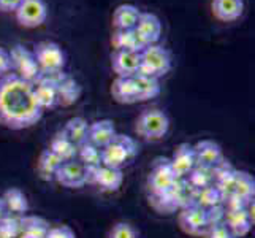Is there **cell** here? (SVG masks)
Wrapping results in <instances>:
<instances>
[{
	"label": "cell",
	"mask_w": 255,
	"mask_h": 238,
	"mask_svg": "<svg viewBox=\"0 0 255 238\" xmlns=\"http://www.w3.org/2000/svg\"><path fill=\"white\" fill-rule=\"evenodd\" d=\"M170 164H171V169L174 170L178 178H186V176L195 169V165H197L193 145L181 143V145L176 146L174 153L170 159Z\"/></svg>",
	"instance_id": "16"
},
{
	"label": "cell",
	"mask_w": 255,
	"mask_h": 238,
	"mask_svg": "<svg viewBox=\"0 0 255 238\" xmlns=\"http://www.w3.org/2000/svg\"><path fill=\"white\" fill-rule=\"evenodd\" d=\"M141 10L133 3H122L113 13L114 29H135Z\"/></svg>",
	"instance_id": "23"
},
{
	"label": "cell",
	"mask_w": 255,
	"mask_h": 238,
	"mask_svg": "<svg viewBox=\"0 0 255 238\" xmlns=\"http://www.w3.org/2000/svg\"><path fill=\"white\" fill-rule=\"evenodd\" d=\"M149 204L151 207L160 215H171L178 210V202L174 200L171 196V192H165V194H155V196H149Z\"/></svg>",
	"instance_id": "33"
},
{
	"label": "cell",
	"mask_w": 255,
	"mask_h": 238,
	"mask_svg": "<svg viewBox=\"0 0 255 238\" xmlns=\"http://www.w3.org/2000/svg\"><path fill=\"white\" fill-rule=\"evenodd\" d=\"M2 200L5 204L6 213L10 216L21 218L24 215H27L29 211V200L25 197V194L17 189V188H10L3 192Z\"/></svg>",
	"instance_id": "22"
},
{
	"label": "cell",
	"mask_w": 255,
	"mask_h": 238,
	"mask_svg": "<svg viewBox=\"0 0 255 238\" xmlns=\"http://www.w3.org/2000/svg\"><path fill=\"white\" fill-rule=\"evenodd\" d=\"M222 204V196L219 189L214 184H209L206 188H201L195 191V200H193V205H198L200 208L208 210L211 207L221 205Z\"/></svg>",
	"instance_id": "31"
},
{
	"label": "cell",
	"mask_w": 255,
	"mask_h": 238,
	"mask_svg": "<svg viewBox=\"0 0 255 238\" xmlns=\"http://www.w3.org/2000/svg\"><path fill=\"white\" fill-rule=\"evenodd\" d=\"M19 227H21V235H25L29 238H46L51 226L41 216L24 215L19 218Z\"/></svg>",
	"instance_id": "26"
},
{
	"label": "cell",
	"mask_w": 255,
	"mask_h": 238,
	"mask_svg": "<svg viewBox=\"0 0 255 238\" xmlns=\"http://www.w3.org/2000/svg\"><path fill=\"white\" fill-rule=\"evenodd\" d=\"M111 68L121 78H131L139 70L138 51H114L111 56Z\"/></svg>",
	"instance_id": "17"
},
{
	"label": "cell",
	"mask_w": 255,
	"mask_h": 238,
	"mask_svg": "<svg viewBox=\"0 0 255 238\" xmlns=\"http://www.w3.org/2000/svg\"><path fill=\"white\" fill-rule=\"evenodd\" d=\"M19 235V218L6 215L3 219H0V238H17Z\"/></svg>",
	"instance_id": "35"
},
{
	"label": "cell",
	"mask_w": 255,
	"mask_h": 238,
	"mask_svg": "<svg viewBox=\"0 0 255 238\" xmlns=\"http://www.w3.org/2000/svg\"><path fill=\"white\" fill-rule=\"evenodd\" d=\"M46 238H76L73 229L70 226H54V227H49L48 235Z\"/></svg>",
	"instance_id": "39"
},
{
	"label": "cell",
	"mask_w": 255,
	"mask_h": 238,
	"mask_svg": "<svg viewBox=\"0 0 255 238\" xmlns=\"http://www.w3.org/2000/svg\"><path fill=\"white\" fill-rule=\"evenodd\" d=\"M178 226L181 231L190 237H203L209 227L206 211L198 205H187L178 213Z\"/></svg>",
	"instance_id": "10"
},
{
	"label": "cell",
	"mask_w": 255,
	"mask_h": 238,
	"mask_svg": "<svg viewBox=\"0 0 255 238\" xmlns=\"http://www.w3.org/2000/svg\"><path fill=\"white\" fill-rule=\"evenodd\" d=\"M131 78H133V84H135L138 102H146V100L155 99V97L159 95L160 91H162V86H160L159 79H157V78L141 75V73H136L135 76H131Z\"/></svg>",
	"instance_id": "25"
},
{
	"label": "cell",
	"mask_w": 255,
	"mask_h": 238,
	"mask_svg": "<svg viewBox=\"0 0 255 238\" xmlns=\"http://www.w3.org/2000/svg\"><path fill=\"white\" fill-rule=\"evenodd\" d=\"M179 178L176 176L174 170L171 169L170 159L159 157L151 167V172L147 175V191L149 196H155V194H165L168 192L173 184Z\"/></svg>",
	"instance_id": "6"
},
{
	"label": "cell",
	"mask_w": 255,
	"mask_h": 238,
	"mask_svg": "<svg viewBox=\"0 0 255 238\" xmlns=\"http://www.w3.org/2000/svg\"><path fill=\"white\" fill-rule=\"evenodd\" d=\"M54 180L62 184L64 188L68 189H80L87 184V169L80 162L73 159V161L62 162L56 172Z\"/></svg>",
	"instance_id": "11"
},
{
	"label": "cell",
	"mask_w": 255,
	"mask_h": 238,
	"mask_svg": "<svg viewBox=\"0 0 255 238\" xmlns=\"http://www.w3.org/2000/svg\"><path fill=\"white\" fill-rule=\"evenodd\" d=\"M78 161L84 167H99L102 165V149L99 146L92 145L91 142H86L78 146Z\"/></svg>",
	"instance_id": "32"
},
{
	"label": "cell",
	"mask_w": 255,
	"mask_h": 238,
	"mask_svg": "<svg viewBox=\"0 0 255 238\" xmlns=\"http://www.w3.org/2000/svg\"><path fill=\"white\" fill-rule=\"evenodd\" d=\"M255 194V180L248 172H235L233 176V194L232 196L240 197L244 202H249L254 199Z\"/></svg>",
	"instance_id": "28"
},
{
	"label": "cell",
	"mask_w": 255,
	"mask_h": 238,
	"mask_svg": "<svg viewBox=\"0 0 255 238\" xmlns=\"http://www.w3.org/2000/svg\"><path fill=\"white\" fill-rule=\"evenodd\" d=\"M111 95L114 102L121 105H133L138 103V97L135 91L133 78H121L116 76V79L111 84Z\"/></svg>",
	"instance_id": "21"
},
{
	"label": "cell",
	"mask_w": 255,
	"mask_h": 238,
	"mask_svg": "<svg viewBox=\"0 0 255 238\" xmlns=\"http://www.w3.org/2000/svg\"><path fill=\"white\" fill-rule=\"evenodd\" d=\"M17 238H29V237H25V235H19V237H17Z\"/></svg>",
	"instance_id": "43"
},
{
	"label": "cell",
	"mask_w": 255,
	"mask_h": 238,
	"mask_svg": "<svg viewBox=\"0 0 255 238\" xmlns=\"http://www.w3.org/2000/svg\"><path fill=\"white\" fill-rule=\"evenodd\" d=\"M16 22L24 29H37L45 24L48 6L45 0H22L14 11Z\"/></svg>",
	"instance_id": "8"
},
{
	"label": "cell",
	"mask_w": 255,
	"mask_h": 238,
	"mask_svg": "<svg viewBox=\"0 0 255 238\" xmlns=\"http://www.w3.org/2000/svg\"><path fill=\"white\" fill-rule=\"evenodd\" d=\"M111 45L114 51H138L139 52L144 48L133 29H114L111 35Z\"/></svg>",
	"instance_id": "24"
},
{
	"label": "cell",
	"mask_w": 255,
	"mask_h": 238,
	"mask_svg": "<svg viewBox=\"0 0 255 238\" xmlns=\"http://www.w3.org/2000/svg\"><path fill=\"white\" fill-rule=\"evenodd\" d=\"M170 130V118L162 110L151 108L139 113L135 121V132L144 142H159Z\"/></svg>",
	"instance_id": "3"
},
{
	"label": "cell",
	"mask_w": 255,
	"mask_h": 238,
	"mask_svg": "<svg viewBox=\"0 0 255 238\" xmlns=\"http://www.w3.org/2000/svg\"><path fill=\"white\" fill-rule=\"evenodd\" d=\"M186 181L193 189L198 191L201 188H206L209 184H213V173H211V169L195 165V169L186 176Z\"/></svg>",
	"instance_id": "34"
},
{
	"label": "cell",
	"mask_w": 255,
	"mask_h": 238,
	"mask_svg": "<svg viewBox=\"0 0 255 238\" xmlns=\"http://www.w3.org/2000/svg\"><path fill=\"white\" fill-rule=\"evenodd\" d=\"M224 224L228 227V231H230L236 238L246 237L251 232V229L254 226V207L251 210L249 204H248V205H246V208L230 210V211L225 210Z\"/></svg>",
	"instance_id": "14"
},
{
	"label": "cell",
	"mask_w": 255,
	"mask_h": 238,
	"mask_svg": "<svg viewBox=\"0 0 255 238\" xmlns=\"http://www.w3.org/2000/svg\"><path fill=\"white\" fill-rule=\"evenodd\" d=\"M43 113L30 83L14 73L0 78V126L10 130L29 129L41 119Z\"/></svg>",
	"instance_id": "1"
},
{
	"label": "cell",
	"mask_w": 255,
	"mask_h": 238,
	"mask_svg": "<svg viewBox=\"0 0 255 238\" xmlns=\"http://www.w3.org/2000/svg\"><path fill=\"white\" fill-rule=\"evenodd\" d=\"M33 56L37 59V64L41 75H54L64 72L67 64L65 51L57 45L56 41H40L33 48Z\"/></svg>",
	"instance_id": "5"
},
{
	"label": "cell",
	"mask_w": 255,
	"mask_h": 238,
	"mask_svg": "<svg viewBox=\"0 0 255 238\" xmlns=\"http://www.w3.org/2000/svg\"><path fill=\"white\" fill-rule=\"evenodd\" d=\"M211 11L217 21L221 22H233L240 19L244 11L243 0H213L211 2Z\"/></svg>",
	"instance_id": "19"
},
{
	"label": "cell",
	"mask_w": 255,
	"mask_h": 238,
	"mask_svg": "<svg viewBox=\"0 0 255 238\" xmlns=\"http://www.w3.org/2000/svg\"><path fill=\"white\" fill-rule=\"evenodd\" d=\"M87 184H94L102 192H116L124 183V173L119 169H111L107 165L86 167Z\"/></svg>",
	"instance_id": "9"
},
{
	"label": "cell",
	"mask_w": 255,
	"mask_h": 238,
	"mask_svg": "<svg viewBox=\"0 0 255 238\" xmlns=\"http://www.w3.org/2000/svg\"><path fill=\"white\" fill-rule=\"evenodd\" d=\"M8 52H10L11 70H14V75L30 84L33 81H37L41 73L37 64V59L33 56V51L22 45H16Z\"/></svg>",
	"instance_id": "7"
},
{
	"label": "cell",
	"mask_w": 255,
	"mask_h": 238,
	"mask_svg": "<svg viewBox=\"0 0 255 238\" xmlns=\"http://www.w3.org/2000/svg\"><path fill=\"white\" fill-rule=\"evenodd\" d=\"M138 143L128 135L116 134L111 142L102 148V165L119 169L128 165L138 156Z\"/></svg>",
	"instance_id": "2"
},
{
	"label": "cell",
	"mask_w": 255,
	"mask_h": 238,
	"mask_svg": "<svg viewBox=\"0 0 255 238\" xmlns=\"http://www.w3.org/2000/svg\"><path fill=\"white\" fill-rule=\"evenodd\" d=\"M201 238H236V237L228 231V227L222 223V224L209 226Z\"/></svg>",
	"instance_id": "37"
},
{
	"label": "cell",
	"mask_w": 255,
	"mask_h": 238,
	"mask_svg": "<svg viewBox=\"0 0 255 238\" xmlns=\"http://www.w3.org/2000/svg\"><path fill=\"white\" fill-rule=\"evenodd\" d=\"M33 95L37 99L40 108L51 110L57 107V89H56V73L54 75H40L37 81L32 83Z\"/></svg>",
	"instance_id": "13"
},
{
	"label": "cell",
	"mask_w": 255,
	"mask_h": 238,
	"mask_svg": "<svg viewBox=\"0 0 255 238\" xmlns=\"http://www.w3.org/2000/svg\"><path fill=\"white\" fill-rule=\"evenodd\" d=\"M22 0H0V11L2 13H14Z\"/></svg>",
	"instance_id": "41"
},
{
	"label": "cell",
	"mask_w": 255,
	"mask_h": 238,
	"mask_svg": "<svg viewBox=\"0 0 255 238\" xmlns=\"http://www.w3.org/2000/svg\"><path fill=\"white\" fill-rule=\"evenodd\" d=\"M56 89H57V105L60 107H72L83 94L81 84L73 76L64 72L56 73Z\"/></svg>",
	"instance_id": "15"
},
{
	"label": "cell",
	"mask_w": 255,
	"mask_h": 238,
	"mask_svg": "<svg viewBox=\"0 0 255 238\" xmlns=\"http://www.w3.org/2000/svg\"><path fill=\"white\" fill-rule=\"evenodd\" d=\"M62 162L64 161H60L51 149H43L38 157V165H37L38 176L45 181H52L56 176V172L59 170V167L62 165Z\"/></svg>",
	"instance_id": "29"
},
{
	"label": "cell",
	"mask_w": 255,
	"mask_h": 238,
	"mask_svg": "<svg viewBox=\"0 0 255 238\" xmlns=\"http://www.w3.org/2000/svg\"><path fill=\"white\" fill-rule=\"evenodd\" d=\"M193 151H195L197 165L206 167V169H213L224 159L222 148L214 140H200L193 145Z\"/></svg>",
	"instance_id": "18"
},
{
	"label": "cell",
	"mask_w": 255,
	"mask_h": 238,
	"mask_svg": "<svg viewBox=\"0 0 255 238\" xmlns=\"http://www.w3.org/2000/svg\"><path fill=\"white\" fill-rule=\"evenodd\" d=\"M48 149H51V151L64 162L73 161V159H76V154H78V146L70 142L64 132H59V134L52 137Z\"/></svg>",
	"instance_id": "30"
},
{
	"label": "cell",
	"mask_w": 255,
	"mask_h": 238,
	"mask_svg": "<svg viewBox=\"0 0 255 238\" xmlns=\"http://www.w3.org/2000/svg\"><path fill=\"white\" fill-rule=\"evenodd\" d=\"M133 30L136 32L138 38L144 48L151 45H157V41L162 37V22L154 13L141 11Z\"/></svg>",
	"instance_id": "12"
},
{
	"label": "cell",
	"mask_w": 255,
	"mask_h": 238,
	"mask_svg": "<svg viewBox=\"0 0 255 238\" xmlns=\"http://www.w3.org/2000/svg\"><path fill=\"white\" fill-rule=\"evenodd\" d=\"M62 132L67 135V138L73 145L80 146V145L87 142V134H89V122H87L81 116L72 118V119L67 121V124L62 129Z\"/></svg>",
	"instance_id": "27"
},
{
	"label": "cell",
	"mask_w": 255,
	"mask_h": 238,
	"mask_svg": "<svg viewBox=\"0 0 255 238\" xmlns=\"http://www.w3.org/2000/svg\"><path fill=\"white\" fill-rule=\"evenodd\" d=\"M116 127L111 119H99L89 124V134H87V142L99 146L100 149L107 146L111 140L116 137Z\"/></svg>",
	"instance_id": "20"
},
{
	"label": "cell",
	"mask_w": 255,
	"mask_h": 238,
	"mask_svg": "<svg viewBox=\"0 0 255 238\" xmlns=\"http://www.w3.org/2000/svg\"><path fill=\"white\" fill-rule=\"evenodd\" d=\"M108 238H138V232L128 223H116L110 229Z\"/></svg>",
	"instance_id": "36"
},
{
	"label": "cell",
	"mask_w": 255,
	"mask_h": 238,
	"mask_svg": "<svg viewBox=\"0 0 255 238\" xmlns=\"http://www.w3.org/2000/svg\"><path fill=\"white\" fill-rule=\"evenodd\" d=\"M11 70V60H10V52L5 48L0 46V78L10 73Z\"/></svg>",
	"instance_id": "40"
},
{
	"label": "cell",
	"mask_w": 255,
	"mask_h": 238,
	"mask_svg": "<svg viewBox=\"0 0 255 238\" xmlns=\"http://www.w3.org/2000/svg\"><path fill=\"white\" fill-rule=\"evenodd\" d=\"M206 211V219H208V224L209 226H216V224H222L224 219H225V207L221 205H216V207H211Z\"/></svg>",
	"instance_id": "38"
},
{
	"label": "cell",
	"mask_w": 255,
	"mask_h": 238,
	"mask_svg": "<svg viewBox=\"0 0 255 238\" xmlns=\"http://www.w3.org/2000/svg\"><path fill=\"white\" fill-rule=\"evenodd\" d=\"M171 67H173L171 52L166 48L160 45H151L139 51L138 73L160 79L166 73H170Z\"/></svg>",
	"instance_id": "4"
},
{
	"label": "cell",
	"mask_w": 255,
	"mask_h": 238,
	"mask_svg": "<svg viewBox=\"0 0 255 238\" xmlns=\"http://www.w3.org/2000/svg\"><path fill=\"white\" fill-rule=\"evenodd\" d=\"M8 213H6V208H5V204H3V200H2V197H0V219H3L5 216H6Z\"/></svg>",
	"instance_id": "42"
}]
</instances>
